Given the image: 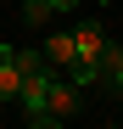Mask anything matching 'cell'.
Instances as JSON below:
<instances>
[{"mask_svg":"<svg viewBox=\"0 0 123 129\" xmlns=\"http://www.w3.org/2000/svg\"><path fill=\"white\" fill-rule=\"evenodd\" d=\"M73 6H84V0H50V11H73Z\"/></svg>","mask_w":123,"mask_h":129,"instance_id":"cell-10","label":"cell"},{"mask_svg":"<svg viewBox=\"0 0 123 129\" xmlns=\"http://www.w3.org/2000/svg\"><path fill=\"white\" fill-rule=\"evenodd\" d=\"M101 79L123 95V45H117V39H106V51H101Z\"/></svg>","mask_w":123,"mask_h":129,"instance_id":"cell-5","label":"cell"},{"mask_svg":"<svg viewBox=\"0 0 123 129\" xmlns=\"http://www.w3.org/2000/svg\"><path fill=\"white\" fill-rule=\"evenodd\" d=\"M45 112H56V118H73V112H78V90H73V84H62L56 73L45 79Z\"/></svg>","mask_w":123,"mask_h":129,"instance_id":"cell-2","label":"cell"},{"mask_svg":"<svg viewBox=\"0 0 123 129\" xmlns=\"http://www.w3.org/2000/svg\"><path fill=\"white\" fill-rule=\"evenodd\" d=\"M11 62H17V73H23V79H34V73H45V68H50L45 51H11Z\"/></svg>","mask_w":123,"mask_h":129,"instance_id":"cell-7","label":"cell"},{"mask_svg":"<svg viewBox=\"0 0 123 129\" xmlns=\"http://www.w3.org/2000/svg\"><path fill=\"white\" fill-rule=\"evenodd\" d=\"M95 6H117V0H95Z\"/></svg>","mask_w":123,"mask_h":129,"instance_id":"cell-11","label":"cell"},{"mask_svg":"<svg viewBox=\"0 0 123 129\" xmlns=\"http://www.w3.org/2000/svg\"><path fill=\"white\" fill-rule=\"evenodd\" d=\"M73 51L84 56V62H101V51H106V28H101L95 17H84V23L73 28Z\"/></svg>","mask_w":123,"mask_h":129,"instance_id":"cell-1","label":"cell"},{"mask_svg":"<svg viewBox=\"0 0 123 129\" xmlns=\"http://www.w3.org/2000/svg\"><path fill=\"white\" fill-rule=\"evenodd\" d=\"M106 129H117V123H106Z\"/></svg>","mask_w":123,"mask_h":129,"instance_id":"cell-12","label":"cell"},{"mask_svg":"<svg viewBox=\"0 0 123 129\" xmlns=\"http://www.w3.org/2000/svg\"><path fill=\"white\" fill-rule=\"evenodd\" d=\"M45 17H56L50 0H23V23H28V28H45Z\"/></svg>","mask_w":123,"mask_h":129,"instance_id":"cell-8","label":"cell"},{"mask_svg":"<svg viewBox=\"0 0 123 129\" xmlns=\"http://www.w3.org/2000/svg\"><path fill=\"white\" fill-rule=\"evenodd\" d=\"M73 56H78V51H73V28L45 39V62H50V68H73Z\"/></svg>","mask_w":123,"mask_h":129,"instance_id":"cell-6","label":"cell"},{"mask_svg":"<svg viewBox=\"0 0 123 129\" xmlns=\"http://www.w3.org/2000/svg\"><path fill=\"white\" fill-rule=\"evenodd\" d=\"M28 129H62V118H56V112H34V118H28Z\"/></svg>","mask_w":123,"mask_h":129,"instance_id":"cell-9","label":"cell"},{"mask_svg":"<svg viewBox=\"0 0 123 129\" xmlns=\"http://www.w3.org/2000/svg\"><path fill=\"white\" fill-rule=\"evenodd\" d=\"M11 51L17 45H0V101H17V90H23V73H17Z\"/></svg>","mask_w":123,"mask_h":129,"instance_id":"cell-4","label":"cell"},{"mask_svg":"<svg viewBox=\"0 0 123 129\" xmlns=\"http://www.w3.org/2000/svg\"><path fill=\"white\" fill-rule=\"evenodd\" d=\"M56 68H45V73H34V79H23V90H17V107L34 118V112H45V79H50Z\"/></svg>","mask_w":123,"mask_h":129,"instance_id":"cell-3","label":"cell"}]
</instances>
